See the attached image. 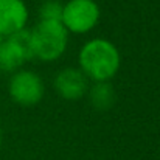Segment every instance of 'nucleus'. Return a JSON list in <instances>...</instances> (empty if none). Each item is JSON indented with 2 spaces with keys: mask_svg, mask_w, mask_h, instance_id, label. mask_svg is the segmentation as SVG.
Instances as JSON below:
<instances>
[{
  "mask_svg": "<svg viewBox=\"0 0 160 160\" xmlns=\"http://www.w3.org/2000/svg\"><path fill=\"white\" fill-rule=\"evenodd\" d=\"M79 70L93 82L110 81L121 65L118 48L107 39L97 38L82 45L78 56Z\"/></svg>",
  "mask_w": 160,
  "mask_h": 160,
  "instance_id": "obj_1",
  "label": "nucleus"
},
{
  "mask_svg": "<svg viewBox=\"0 0 160 160\" xmlns=\"http://www.w3.org/2000/svg\"><path fill=\"white\" fill-rule=\"evenodd\" d=\"M34 58L52 62L59 59L68 45V31L61 20H39L31 30Z\"/></svg>",
  "mask_w": 160,
  "mask_h": 160,
  "instance_id": "obj_2",
  "label": "nucleus"
},
{
  "mask_svg": "<svg viewBox=\"0 0 160 160\" xmlns=\"http://www.w3.org/2000/svg\"><path fill=\"white\" fill-rule=\"evenodd\" d=\"M100 16V6L95 0H68L64 3L61 23L68 33L86 34L97 27Z\"/></svg>",
  "mask_w": 160,
  "mask_h": 160,
  "instance_id": "obj_3",
  "label": "nucleus"
},
{
  "mask_svg": "<svg viewBox=\"0 0 160 160\" xmlns=\"http://www.w3.org/2000/svg\"><path fill=\"white\" fill-rule=\"evenodd\" d=\"M8 93L16 104L25 107L36 106L45 95V86L38 73L31 70H17L9 79Z\"/></svg>",
  "mask_w": 160,
  "mask_h": 160,
  "instance_id": "obj_4",
  "label": "nucleus"
},
{
  "mask_svg": "<svg viewBox=\"0 0 160 160\" xmlns=\"http://www.w3.org/2000/svg\"><path fill=\"white\" fill-rule=\"evenodd\" d=\"M53 86L61 98L67 101H78L87 93L89 79L79 68L67 67L56 73Z\"/></svg>",
  "mask_w": 160,
  "mask_h": 160,
  "instance_id": "obj_5",
  "label": "nucleus"
},
{
  "mask_svg": "<svg viewBox=\"0 0 160 160\" xmlns=\"http://www.w3.org/2000/svg\"><path fill=\"white\" fill-rule=\"evenodd\" d=\"M28 8L23 0H0V36L8 38L27 27Z\"/></svg>",
  "mask_w": 160,
  "mask_h": 160,
  "instance_id": "obj_6",
  "label": "nucleus"
},
{
  "mask_svg": "<svg viewBox=\"0 0 160 160\" xmlns=\"http://www.w3.org/2000/svg\"><path fill=\"white\" fill-rule=\"evenodd\" d=\"M87 92L90 104L98 110H107L115 103V90L109 81L95 82L92 87H89Z\"/></svg>",
  "mask_w": 160,
  "mask_h": 160,
  "instance_id": "obj_7",
  "label": "nucleus"
},
{
  "mask_svg": "<svg viewBox=\"0 0 160 160\" xmlns=\"http://www.w3.org/2000/svg\"><path fill=\"white\" fill-rule=\"evenodd\" d=\"M25 62L27 61L19 53V50L11 44V41L3 38V41L0 44V70L14 73V72L20 70V67Z\"/></svg>",
  "mask_w": 160,
  "mask_h": 160,
  "instance_id": "obj_8",
  "label": "nucleus"
},
{
  "mask_svg": "<svg viewBox=\"0 0 160 160\" xmlns=\"http://www.w3.org/2000/svg\"><path fill=\"white\" fill-rule=\"evenodd\" d=\"M6 39L11 41V44L19 50V53L23 56L25 61H30L34 58V48H33V38H31V31L23 28L11 36H8Z\"/></svg>",
  "mask_w": 160,
  "mask_h": 160,
  "instance_id": "obj_9",
  "label": "nucleus"
},
{
  "mask_svg": "<svg viewBox=\"0 0 160 160\" xmlns=\"http://www.w3.org/2000/svg\"><path fill=\"white\" fill-rule=\"evenodd\" d=\"M64 5L59 0H45L39 6V19L41 20H61Z\"/></svg>",
  "mask_w": 160,
  "mask_h": 160,
  "instance_id": "obj_10",
  "label": "nucleus"
},
{
  "mask_svg": "<svg viewBox=\"0 0 160 160\" xmlns=\"http://www.w3.org/2000/svg\"><path fill=\"white\" fill-rule=\"evenodd\" d=\"M0 148H2V131H0Z\"/></svg>",
  "mask_w": 160,
  "mask_h": 160,
  "instance_id": "obj_11",
  "label": "nucleus"
},
{
  "mask_svg": "<svg viewBox=\"0 0 160 160\" xmlns=\"http://www.w3.org/2000/svg\"><path fill=\"white\" fill-rule=\"evenodd\" d=\"M2 41H3V38H2V36H0V44H2Z\"/></svg>",
  "mask_w": 160,
  "mask_h": 160,
  "instance_id": "obj_12",
  "label": "nucleus"
}]
</instances>
